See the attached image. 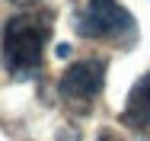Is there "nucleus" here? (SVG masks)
Returning a JSON list of instances; mask_svg holds the SVG:
<instances>
[{"mask_svg":"<svg viewBox=\"0 0 150 141\" xmlns=\"http://www.w3.org/2000/svg\"><path fill=\"white\" fill-rule=\"evenodd\" d=\"M51 39V13L45 10H26L3 23L0 35V58L10 77L32 80L38 77L45 64V45Z\"/></svg>","mask_w":150,"mask_h":141,"instance_id":"f257e3e1","label":"nucleus"},{"mask_svg":"<svg viewBox=\"0 0 150 141\" xmlns=\"http://www.w3.org/2000/svg\"><path fill=\"white\" fill-rule=\"evenodd\" d=\"M70 55V45H58V58H67Z\"/></svg>","mask_w":150,"mask_h":141,"instance_id":"6e6552de","label":"nucleus"},{"mask_svg":"<svg viewBox=\"0 0 150 141\" xmlns=\"http://www.w3.org/2000/svg\"><path fill=\"white\" fill-rule=\"evenodd\" d=\"M6 3H19V6H35L38 0H6Z\"/></svg>","mask_w":150,"mask_h":141,"instance_id":"0eeeda50","label":"nucleus"},{"mask_svg":"<svg viewBox=\"0 0 150 141\" xmlns=\"http://www.w3.org/2000/svg\"><path fill=\"white\" fill-rule=\"evenodd\" d=\"M70 26L80 39L93 42H115L121 48H131L137 42V23L118 0H83Z\"/></svg>","mask_w":150,"mask_h":141,"instance_id":"f03ea898","label":"nucleus"},{"mask_svg":"<svg viewBox=\"0 0 150 141\" xmlns=\"http://www.w3.org/2000/svg\"><path fill=\"white\" fill-rule=\"evenodd\" d=\"M96 141H121V138L112 132V128H105V132H99V138H96Z\"/></svg>","mask_w":150,"mask_h":141,"instance_id":"423d86ee","label":"nucleus"},{"mask_svg":"<svg viewBox=\"0 0 150 141\" xmlns=\"http://www.w3.org/2000/svg\"><path fill=\"white\" fill-rule=\"evenodd\" d=\"M118 119H121V125H128L134 132H147L150 128V71L141 74V80L131 87Z\"/></svg>","mask_w":150,"mask_h":141,"instance_id":"20e7f679","label":"nucleus"},{"mask_svg":"<svg viewBox=\"0 0 150 141\" xmlns=\"http://www.w3.org/2000/svg\"><path fill=\"white\" fill-rule=\"evenodd\" d=\"M54 141H83V135H80V128L67 125V128H61L58 135H54Z\"/></svg>","mask_w":150,"mask_h":141,"instance_id":"39448f33","label":"nucleus"},{"mask_svg":"<svg viewBox=\"0 0 150 141\" xmlns=\"http://www.w3.org/2000/svg\"><path fill=\"white\" fill-rule=\"evenodd\" d=\"M105 87V61L102 58H83L74 61L58 80V93L67 106H77L80 112H86L93 99L102 93Z\"/></svg>","mask_w":150,"mask_h":141,"instance_id":"7ed1b4c3","label":"nucleus"}]
</instances>
